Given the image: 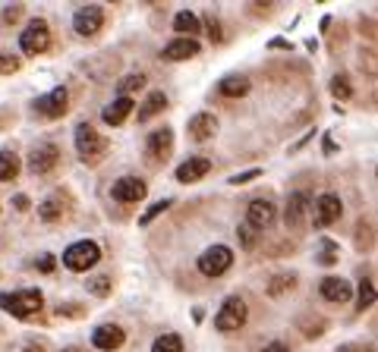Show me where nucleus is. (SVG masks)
Returning <instances> with one entry per match:
<instances>
[{
	"label": "nucleus",
	"mask_w": 378,
	"mask_h": 352,
	"mask_svg": "<svg viewBox=\"0 0 378 352\" xmlns=\"http://www.w3.org/2000/svg\"><path fill=\"white\" fill-rule=\"evenodd\" d=\"M44 296L42 290H19V292H0V308L10 312L13 318H32L42 312Z\"/></svg>",
	"instance_id": "obj_1"
},
{
	"label": "nucleus",
	"mask_w": 378,
	"mask_h": 352,
	"mask_svg": "<svg viewBox=\"0 0 378 352\" xmlns=\"http://www.w3.org/2000/svg\"><path fill=\"white\" fill-rule=\"evenodd\" d=\"M98 258H101V249H98V243H89V239L73 243L63 252V264L69 271H89L92 264H98Z\"/></svg>",
	"instance_id": "obj_2"
},
{
	"label": "nucleus",
	"mask_w": 378,
	"mask_h": 352,
	"mask_svg": "<svg viewBox=\"0 0 378 352\" xmlns=\"http://www.w3.org/2000/svg\"><path fill=\"white\" fill-rule=\"evenodd\" d=\"M19 48L22 54H44L51 48V28L44 19L28 22V28H22L19 35Z\"/></svg>",
	"instance_id": "obj_3"
},
{
	"label": "nucleus",
	"mask_w": 378,
	"mask_h": 352,
	"mask_svg": "<svg viewBox=\"0 0 378 352\" xmlns=\"http://www.w3.org/2000/svg\"><path fill=\"white\" fill-rule=\"evenodd\" d=\"M230 264H234V252L227 245H212L199 255V271L205 277H221V274L230 271Z\"/></svg>",
	"instance_id": "obj_4"
},
{
	"label": "nucleus",
	"mask_w": 378,
	"mask_h": 352,
	"mask_svg": "<svg viewBox=\"0 0 378 352\" xmlns=\"http://www.w3.org/2000/svg\"><path fill=\"white\" fill-rule=\"evenodd\" d=\"M243 324H246V302H243L240 296H230L221 305L218 318H214V327L224 333H234V331H240Z\"/></svg>",
	"instance_id": "obj_5"
},
{
	"label": "nucleus",
	"mask_w": 378,
	"mask_h": 352,
	"mask_svg": "<svg viewBox=\"0 0 378 352\" xmlns=\"http://www.w3.org/2000/svg\"><path fill=\"white\" fill-rule=\"evenodd\" d=\"M76 151H79L83 161H95L104 151V139L95 132L92 123H79V126H76Z\"/></svg>",
	"instance_id": "obj_6"
},
{
	"label": "nucleus",
	"mask_w": 378,
	"mask_h": 352,
	"mask_svg": "<svg viewBox=\"0 0 378 352\" xmlns=\"http://www.w3.org/2000/svg\"><path fill=\"white\" fill-rule=\"evenodd\" d=\"M67 110H69V91H67V88H54V91H48L44 98H38V101H35V114L51 116V120L63 116Z\"/></svg>",
	"instance_id": "obj_7"
},
{
	"label": "nucleus",
	"mask_w": 378,
	"mask_h": 352,
	"mask_svg": "<svg viewBox=\"0 0 378 352\" xmlns=\"http://www.w3.org/2000/svg\"><path fill=\"white\" fill-rule=\"evenodd\" d=\"M101 26H104V10H101V7H83V10H76V16H73L76 35L89 38V35H98V28H101Z\"/></svg>",
	"instance_id": "obj_8"
},
{
	"label": "nucleus",
	"mask_w": 378,
	"mask_h": 352,
	"mask_svg": "<svg viewBox=\"0 0 378 352\" xmlns=\"http://www.w3.org/2000/svg\"><path fill=\"white\" fill-rule=\"evenodd\" d=\"M145 192H148V186H145L142 179H136V176H123V179L114 183L110 195L117 198V202H123V204H136V202H142L145 198Z\"/></svg>",
	"instance_id": "obj_9"
},
{
	"label": "nucleus",
	"mask_w": 378,
	"mask_h": 352,
	"mask_svg": "<svg viewBox=\"0 0 378 352\" xmlns=\"http://www.w3.org/2000/svg\"><path fill=\"white\" fill-rule=\"evenodd\" d=\"M341 214H344V204H341L337 195H318L316 198V211H312L316 227H331L334 220H341Z\"/></svg>",
	"instance_id": "obj_10"
},
{
	"label": "nucleus",
	"mask_w": 378,
	"mask_h": 352,
	"mask_svg": "<svg viewBox=\"0 0 378 352\" xmlns=\"http://www.w3.org/2000/svg\"><path fill=\"white\" fill-rule=\"evenodd\" d=\"M57 161H60V148H57V145H51V142H44V145H38V148L28 155V170H32L35 176L48 173V170L57 167Z\"/></svg>",
	"instance_id": "obj_11"
},
{
	"label": "nucleus",
	"mask_w": 378,
	"mask_h": 352,
	"mask_svg": "<svg viewBox=\"0 0 378 352\" xmlns=\"http://www.w3.org/2000/svg\"><path fill=\"white\" fill-rule=\"evenodd\" d=\"M123 343H126V333H123V327H117V324H101L92 333V346H95V349H104V352L120 349Z\"/></svg>",
	"instance_id": "obj_12"
},
{
	"label": "nucleus",
	"mask_w": 378,
	"mask_h": 352,
	"mask_svg": "<svg viewBox=\"0 0 378 352\" xmlns=\"http://www.w3.org/2000/svg\"><path fill=\"white\" fill-rule=\"evenodd\" d=\"M275 204L265 202V198H255V202H249V211H246V224H252L255 230H265V227L275 224Z\"/></svg>",
	"instance_id": "obj_13"
},
{
	"label": "nucleus",
	"mask_w": 378,
	"mask_h": 352,
	"mask_svg": "<svg viewBox=\"0 0 378 352\" xmlns=\"http://www.w3.org/2000/svg\"><path fill=\"white\" fill-rule=\"evenodd\" d=\"M318 292H322L328 302L344 305V302H350L353 286H350V280H344V277H325L322 286H318Z\"/></svg>",
	"instance_id": "obj_14"
},
{
	"label": "nucleus",
	"mask_w": 378,
	"mask_h": 352,
	"mask_svg": "<svg viewBox=\"0 0 378 352\" xmlns=\"http://www.w3.org/2000/svg\"><path fill=\"white\" fill-rule=\"evenodd\" d=\"M171 145H173V132L171 129H155L148 136V142H145V155L151 157V161H164L167 157V151H171Z\"/></svg>",
	"instance_id": "obj_15"
},
{
	"label": "nucleus",
	"mask_w": 378,
	"mask_h": 352,
	"mask_svg": "<svg viewBox=\"0 0 378 352\" xmlns=\"http://www.w3.org/2000/svg\"><path fill=\"white\" fill-rule=\"evenodd\" d=\"M208 170H212L208 157H189V161H183L177 167V183H199Z\"/></svg>",
	"instance_id": "obj_16"
},
{
	"label": "nucleus",
	"mask_w": 378,
	"mask_h": 352,
	"mask_svg": "<svg viewBox=\"0 0 378 352\" xmlns=\"http://www.w3.org/2000/svg\"><path fill=\"white\" fill-rule=\"evenodd\" d=\"M199 51L202 48L196 38H173L171 44H164V60H193Z\"/></svg>",
	"instance_id": "obj_17"
},
{
	"label": "nucleus",
	"mask_w": 378,
	"mask_h": 352,
	"mask_svg": "<svg viewBox=\"0 0 378 352\" xmlns=\"http://www.w3.org/2000/svg\"><path fill=\"white\" fill-rule=\"evenodd\" d=\"M306 211H309V195H306V192H293L290 202H287V211H284V224L300 227L302 217H306Z\"/></svg>",
	"instance_id": "obj_18"
},
{
	"label": "nucleus",
	"mask_w": 378,
	"mask_h": 352,
	"mask_svg": "<svg viewBox=\"0 0 378 352\" xmlns=\"http://www.w3.org/2000/svg\"><path fill=\"white\" fill-rule=\"evenodd\" d=\"M214 132H218V120H214L212 114H196L193 120H189V136H193L196 142H208Z\"/></svg>",
	"instance_id": "obj_19"
},
{
	"label": "nucleus",
	"mask_w": 378,
	"mask_h": 352,
	"mask_svg": "<svg viewBox=\"0 0 378 352\" xmlns=\"http://www.w3.org/2000/svg\"><path fill=\"white\" fill-rule=\"evenodd\" d=\"M130 114H132V98H123V95H120L117 101H110L108 107L101 110V116H104L108 126H120V123H123Z\"/></svg>",
	"instance_id": "obj_20"
},
{
	"label": "nucleus",
	"mask_w": 378,
	"mask_h": 352,
	"mask_svg": "<svg viewBox=\"0 0 378 352\" xmlns=\"http://www.w3.org/2000/svg\"><path fill=\"white\" fill-rule=\"evenodd\" d=\"M199 26H202L199 16L189 13V10H180V13L173 16V28H177L183 38H196V35H199Z\"/></svg>",
	"instance_id": "obj_21"
},
{
	"label": "nucleus",
	"mask_w": 378,
	"mask_h": 352,
	"mask_svg": "<svg viewBox=\"0 0 378 352\" xmlns=\"http://www.w3.org/2000/svg\"><path fill=\"white\" fill-rule=\"evenodd\" d=\"M164 107H167V98H164V91H151V95L145 98V104H142V107H139V123H148L151 116H158Z\"/></svg>",
	"instance_id": "obj_22"
},
{
	"label": "nucleus",
	"mask_w": 378,
	"mask_h": 352,
	"mask_svg": "<svg viewBox=\"0 0 378 352\" xmlns=\"http://www.w3.org/2000/svg\"><path fill=\"white\" fill-rule=\"evenodd\" d=\"M249 91V79H243V76H227V79H221V95L224 98H243Z\"/></svg>",
	"instance_id": "obj_23"
},
{
	"label": "nucleus",
	"mask_w": 378,
	"mask_h": 352,
	"mask_svg": "<svg viewBox=\"0 0 378 352\" xmlns=\"http://www.w3.org/2000/svg\"><path fill=\"white\" fill-rule=\"evenodd\" d=\"M19 173V157L13 151H0V183H10Z\"/></svg>",
	"instance_id": "obj_24"
},
{
	"label": "nucleus",
	"mask_w": 378,
	"mask_h": 352,
	"mask_svg": "<svg viewBox=\"0 0 378 352\" xmlns=\"http://www.w3.org/2000/svg\"><path fill=\"white\" fill-rule=\"evenodd\" d=\"M293 286H296L293 274H277V277H271V283H268V296L277 299V296H284V292H290Z\"/></svg>",
	"instance_id": "obj_25"
},
{
	"label": "nucleus",
	"mask_w": 378,
	"mask_h": 352,
	"mask_svg": "<svg viewBox=\"0 0 378 352\" xmlns=\"http://www.w3.org/2000/svg\"><path fill=\"white\" fill-rule=\"evenodd\" d=\"M151 352H183V340L177 333H164L151 343Z\"/></svg>",
	"instance_id": "obj_26"
},
{
	"label": "nucleus",
	"mask_w": 378,
	"mask_h": 352,
	"mask_svg": "<svg viewBox=\"0 0 378 352\" xmlns=\"http://www.w3.org/2000/svg\"><path fill=\"white\" fill-rule=\"evenodd\" d=\"M375 299H378V292H375V286H372V280H363L359 283V299H356V308L359 312H366V308H372L375 305Z\"/></svg>",
	"instance_id": "obj_27"
},
{
	"label": "nucleus",
	"mask_w": 378,
	"mask_h": 352,
	"mask_svg": "<svg viewBox=\"0 0 378 352\" xmlns=\"http://www.w3.org/2000/svg\"><path fill=\"white\" fill-rule=\"evenodd\" d=\"M60 214H63V204H57V198H48V202L38 208V217H42L44 224H54Z\"/></svg>",
	"instance_id": "obj_28"
},
{
	"label": "nucleus",
	"mask_w": 378,
	"mask_h": 352,
	"mask_svg": "<svg viewBox=\"0 0 378 352\" xmlns=\"http://www.w3.org/2000/svg\"><path fill=\"white\" fill-rule=\"evenodd\" d=\"M331 95L341 98V101H347V98L353 95L350 79H347V76H334V79H331Z\"/></svg>",
	"instance_id": "obj_29"
},
{
	"label": "nucleus",
	"mask_w": 378,
	"mask_h": 352,
	"mask_svg": "<svg viewBox=\"0 0 378 352\" xmlns=\"http://www.w3.org/2000/svg\"><path fill=\"white\" fill-rule=\"evenodd\" d=\"M171 198H164V202H155V204H151V208L148 211H145V214L142 217H139V227H148L151 224V220H155V217H158V214H164V211L167 208H171Z\"/></svg>",
	"instance_id": "obj_30"
},
{
	"label": "nucleus",
	"mask_w": 378,
	"mask_h": 352,
	"mask_svg": "<svg viewBox=\"0 0 378 352\" xmlns=\"http://www.w3.org/2000/svg\"><path fill=\"white\" fill-rule=\"evenodd\" d=\"M145 85V76L142 73H130L120 79V91H123V98H130V91H136V88Z\"/></svg>",
	"instance_id": "obj_31"
},
{
	"label": "nucleus",
	"mask_w": 378,
	"mask_h": 352,
	"mask_svg": "<svg viewBox=\"0 0 378 352\" xmlns=\"http://www.w3.org/2000/svg\"><path fill=\"white\" fill-rule=\"evenodd\" d=\"M237 236H240V245H243V249H252V245L259 243V230H255L252 224H240Z\"/></svg>",
	"instance_id": "obj_32"
},
{
	"label": "nucleus",
	"mask_w": 378,
	"mask_h": 352,
	"mask_svg": "<svg viewBox=\"0 0 378 352\" xmlns=\"http://www.w3.org/2000/svg\"><path fill=\"white\" fill-rule=\"evenodd\" d=\"M322 264H334L337 261V245L328 243V239H322V258H318Z\"/></svg>",
	"instance_id": "obj_33"
},
{
	"label": "nucleus",
	"mask_w": 378,
	"mask_h": 352,
	"mask_svg": "<svg viewBox=\"0 0 378 352\" xmlns=\"http://www.w3.org/2000/svg\"><path fill=\"white\" fill-rule=\"evenodd\" d=\"M89 290L95 292V296H108V292H110V277H95V280H89Z\"/></svg>",
	"instance_id": "obj_34"
},
{
	"label": "nucleus",
	"mask_w": 378,
	"mask_h": 352,
	"mask_svg": "<svg viewBox=\"0 0 378 352\" xmlns=\"http://www.w3.org/2000/svg\"><path fill=\"white\" fill-rule=\"evenodd\" d=\"M252 179H259V170H246V173H234V176H230V183H234V186H246V183H252Z\"/></svg>",
	"instance_id": "obj_35"
},
{
	"label": "nucleus",
	"mask_w": 378,
	"mask_h": 352,
	"mask_svg": "<svg viewBox=\"0 0 378 352\" xmlns=\"http://www.w3.org/2000/svg\"><path fill=\"white\" fill-rule=\"evenodd\" d=\"M19 69V60L10 54H0V73H16Z\"/></svg>",
	"instance_id": "obj_36"
},
{
	"label": "nucleus",
	"mask_w": 378,
	"mask_h": 352,
	"mask_svg": "<svg viewBox=\"0 0 378 352\" xmlns=\"http://www.w3.org/2000/svg\"><path fill=\"white\" fill-rule=\"evenodd\" d=\"M35 264H38V271H42V274H51V271H54V255H42Z\"/></svg>",
	"instance_id": "obj_37"
},
{
	"label": "nucleus",
	"mask_w": 378,
	"mask_h": 352,
	"mask_svg": "<svg viewBox=\"0 0 378 352\" xmlns=\"http://www.w3.org/2000/svg\"><path fill=\"white\" fill-rule=\"evenodd\" d=\"M208 35H212V41H221V26H218V19H208Z\"/></svg>",
	"instance_id": "obj_38"
},
{
	"label": "nucleus",
	"mask_w": 378,
	"mask_h": 352,
	"mask_svg": "<svg viewBox=\"0 0 378 352\" xmlns=\"http://www.w3.org/2000/svg\"><path fill=\"white\" fill-rule=\"evenodd\" d=\"M19 16H22V10H19V7H13V10H7V13H3V19H7V22H16Z\"/></svg>",
	"instance_id": "obj_39"
},
{
	"label": "nucleus",
	"mask_w": 378,
	"mask_h": 352,
	"mask_svg": "<svg viewBox=\"0 0 378 352\" xmlns=\"http://www.w3.org/2000/svg\"><path fill=\"white\" fill-rule=\"evenodd\" d=\"M261 352H290V349H287V346H284V343H268V346H265V349H261Z\"/></svg>",
	"instance_id": "obj_40"
},
{
	"label": "nucleus",
	"mask_w": 378,
	"mask_h": 352,
	"mask_svg": "<svg viewBox=\"0 0 378 352\" xmlns=\"http://www.w3.org/2000/svg\"><path fill=\"white\" fill-rule=\"evenodd\" d=\"M271 48H284V51H293V48H290V41H284V38H275V41H271Z\"/></svg>",
	"instance_id": "obj_41"
},
{
	"label": "nucleus",
	"mask_w": 378,
	"mask_h": 352,
	"mask_svg": "<svg viewBox=\"0 0 378 352\" xmlns=\"http://www.w3.org/2000/svg\"><path fill=\"white\" fill-rule=\"evenodd\" d=\"M13 204H16L19 211H28V198H26V195H16V202H13Z\"/></svg>",
	"instance_id": "obj_42"
},
{
	"label": "nucleus",
	"mask_w": 378,
	"mask_h": 352,
	"mask_svg": "<svg viewBox=\"0 0 378 352\" xmlns=\"http://www.w3.org/2000/svg\"><path fill=\"white\" fill-rule=\"evenodd\" d=\"M63 352H79V349H63Z\"/></svg>",
	"instance_id": "obj_43"
}]
</instances>
